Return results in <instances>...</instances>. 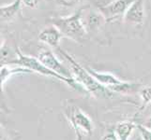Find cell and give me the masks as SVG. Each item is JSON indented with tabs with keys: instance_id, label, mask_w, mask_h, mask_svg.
Listing matches in <instances>:
<instances>
[{
	"instance_id": "6da1fadb",
	"label": "cell",
	"mask_w": 151,
	"mask_h": 140,
	"mask_svg": "<svg viewBox=\"0 0 151 140\" xmlns=\"http://www.w3.org/2000/svg\"><path fill=\"white\" fill-rule=\"evenodd\" d=\"M59 53L64 57L70 64V71L72 75L74 76V79L77 80L78 83L82 84L86 88V90L88 91L93 95L104 98H111L114 95V92H112L108 87L101 84L94 77H93L87 68H84L79 63H77L76 60L64 50L58 48Z\"/></svg>"
},
{
	"instance_id": "7a4b0ae2",
	"label": "cell",
	"mask_w": 151,
	"mask_h": 140,
	"mask_svg": "<svg viewBox=\"0 0 151 140\" xmlns=\"http://www.w3.org/2000/svg\"><path fill=\"white\" fill-rule=\"evenodd\" d=\"M86 8H80L73 14L67 17L52 18V24L59 29L63 37L75 41H80L86 36L87 30L83 19V10Z\"/></svg>"
},
{
	"instance_id": "3957f363",
	"label": "cell",
	"mask_w": 151,
	"mask_h": 140,
	"mask_svg": "<svg viewBox=\"0 0 151 140\" xmlns=\"http://www.w3.org/2000/svg\"><path fill=\"white\" fill-rule=\"evenodd\" d=\"M17 55H18V58L12 64L13 65H19V66L24 67V68H27L30 71H32L33 73H38V74L43 75L46 77H54L55 80L65 82L67 85L70 86L71 88H73L75 90H81L82 87L79 85V83H76V80L67 79V77H62L57 73H55V72L50 70L48 67H46L42 63H40L38 58L25 55L19 49H17Z\"/></svg>"
},
{
	"instance_id": "277c9868",
	"label": "cell",
	"mask_w": 151,
	"mask_h": 140,
	"mask_svg": "<svg viewBox=\"0 0 151 140\" xmlns=\"http://www.w3.org/2000/svg\"><path fill=\"white\" fill-rule=\"evenodd\" d=\"M38 59L46 67H48L50 70L55 72L58 75L65 77L67 79H74L72 77L71 71L69 68H67L65 65H62V63L56 58V56L54 54V53L51 50L42 49L39 53Z\"/></svg>"
},
{
	"instance_id": "5b68a950",
	"label": "cell",
	"mask_w": 151,
	"mask_h": 140,
	"mask_svg": "<svg viewBox=\"0 0 151 140\" xmlns=\"http://www.w3.org/2000/svg\"><path fill=\"white\" fill-rule=\"evenodd\" d=\"M134 2V0H114L105 6L99 9L106 22L116 20L117 18L124 17L129 6Z\"/></svg>"
},
{
	"instance_id": "8992f818",
	"label": "cell",
	"mask_w": 151,
	"mask_h": 140,
	"mask_svg": "<svg viewBox=\"0 0 151 140\" xmlns=\"http://www.w3.org/2000/svg\"><path fill=\"white\" fill-rule=\"evenodd\" d=\"M145 19V0H134L125 13L123 20L128 23L141 25Z\"/></svg>"
},
{
	"instance_id": "52a82bcc",
	"label": "cell",
	"mask_w": 151,
	"mask_h": 140,
	"mask_svg": "<svg viewBox=\"0 0 151 140\" xmlns=\"http://www.w3.org/2000/svg\"><path fill=\"white\" fill-rule=\"evenodd\" d=\"M70 122L74 130H83L87 134L93 131V123L87 115L77 107H73L70 114Z\"/></svg>"
},
{
	"instance_id": "ba28073f",
	"label": "cell",
	"mask_w": 151,
	"mask_h": 140,
	"mask_svg": "<svg viewBox=\"0 0 151 140\" xmlns=\"http://www.w3.org/2000/svg\"><path fill=\"white\" fill-rule=\"evenodd\" d=\"M62 37H63V35L54 24H51L49 26L43 28L39 34L40 41L55 49H58Z\"/></svg>"
},
{
	"instance_id": "9c48e42d",
	"label": "cell",
	"mask_w": 151,
	"mask_h": 140,
	"mask_svg": "<svg viewBox=\"0 0 151 140\" xmlns=\"http://www.w3.org/2000/svg\"><path fill=\"white\" fill-rule=\"evenodd\" d=\"M87 70L99 82H100L101 84L108 87L110 90L112 89V88H114V87L121 85L124 82V81L120 80L118 79V77H116V76L111 74V73H105V72H98V71H95L94 69H91V68H87Z\"/></svg>"
},
{
	"instance_id": "30bf717a",
	"label": "cell",
	"mask_w": 151,
	"mask_h": 140,
	"mask_svg": "<svg viewBox=\"0 0 151 140\" xmlns=\"http://www.w3.org/2000/svg\"><path fill=\"white\" fill-rule=\"evenodd\" d=\"M22 4V0H14L12 3L9 5L1 6L0 8V19L2 22H9V21L14 19L19 12Z\"/></svg>"
},
{
	"instance_id": "8fae6325",
	"label": "cell",
	"mask_w": 151,
	"mask_h": 140,
	"mask_svg": "<svg viewBox=\"0 0 151 140\" xmlns=\"http://www.w3.org/2000/svg\"><path fill=\"white\" fill-rule=\"evenodd\" d=\"M137 126L132 122L124 121L118 122L116 128H114V133L119 140H129L132 134L133 133L134 129Z\"/></svg>"
},
{
	"instance_id": "7c38bea8",
	"label": "cell",
	"mask_w": 151,
	"mask_h": 140,
	"mask_svg": "<svg viewBox=\"0 0 151 140\" xmlns=\"http://www.w3.org/2000/svg\"><path fill=\"white\" fill-rule=\"evenodd\" d=\"M103 22H106V21L102 16V14L100 12V10L98 12L91 11L86 15V18H84V23L86 30L98 29L102 24Z\"/></svg>"
},
{
	"instance_id": "4fadbf2b",
	"label": "cell",
	"mask_w": 151,
	"mask_h": 140,
	"mask_svg": "<svg viewBox=\"0 0 151 140\" xmlns=\"http://www.w3.org/2000/svg\"><path fill=\"white\" fill-rule=\"evenodd\" d=\"M16 73H33L27 68H24L22 66L17 67H9V65H1V69H0V79H1V86H4L5 82L8 80L9 77Z\"/></svg>"
},
{
	"instance_id": "5bb4252c",
	"label": "cell",
	"mask_w": 151,
	"mask_h": 140,
	"mask_svg": "<svg viewBox=\"0 0 151 140\" xmlns=\"http://www.w3.org/2000/svg\"><path fill=\"white\" fill-rule=\"evenodd\" d=\"M140 96L142 99V106L141 109L147 107L148 104L151 103V87H145L140 91Z\"/></svg>"
},
{
	"instance_id": "9a60e30c",
	"label": "cell",
	"mask_w": 151,
	"mask_h": 140,
	"mask_svg": "<svg viewBox=\"0 0 151 140\" xmlns=\"http://www.w3.org/2000/svg\"><path fill=\"white\" fill-rule=\"evenodd\" d=\"M137 129L140 133L142 140H151V131L143 125H137Z\"/></svg>"
},
{
	"instance_id": "2e32d148",
	"label": "cell",
	"mask_w": 151,
	"mask_h": 140,
	"mask_svg": "<svg viewBox=\"0 0 151 140\" xmlns=\"http://www.w3.org/2000/svg\"><path fill=\"white\" fill-rule=\"evenodd\" d=\"M57 4H59L60 6L64 7H72L74 5L78 4L80 2V0H55Z\"/></svg>"
},
{
	"instance_id": "e0dca14e",
	"label": "cell",
	"mask_w": 151,
	"mask_h": 140,
	"mask_svg": "<svg viewBox=\"0 0 151 140\" xmlns=\"http://www.w3.org/2000/svg\"><path fill=\"white\" fill-rule=\"evenodd\" d=\"M22 3L29 9H36L40 3V0H22Z\"/></svg>"
},
{
	"instance_id": "ac0fdd59",
	"label": "cell",
	"mask_w": 151,
	"mask_h": 140,
	"mask_svg": "<svg viewBox=\"0 0 151 140\" xmlns=\"http://www.w3.org/2000/svg\"><path fill=\"white\" fill-rule=\"evenodd\" d=\"M101 140H119L114 132H109L106 134H104Z\"/></svg>"
},
{
	"instance_id": "d6986e66",
	"label": "cell",
	"mask_w": 151,
	"mask_h": 140,
	"mask_svg": "<svg viewBox=\"0 0 151 140\" xmlns=\"http://www.w3.org/2000/svg\"><path fill=\"white\" fill-rule=\"evenodd\" d=\"M142 125L144 126V127H145V128H147V129H149V130L151 131V116H149L147 120H145V122H144V123L142 124Z\"/></svg>"
},
{
	"instance_id": "ffe728a7",
	"label": "cell",
	"mask_w": 151,
	"mask_h": 140,
	"mask_svg": "<svg viewBox=\"0 0 151 140\" xmlns=\"http://www.w3.org/2000/svg\"><path fill=\"white\" fill-rule=\"evenodd\" d=\"M75 133H76V139L75 140H83V136L81 134V131L80 130H75Z\"/></svg>"
}]
</instances>
